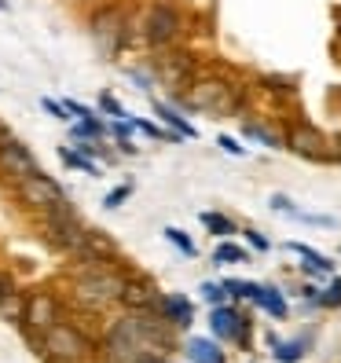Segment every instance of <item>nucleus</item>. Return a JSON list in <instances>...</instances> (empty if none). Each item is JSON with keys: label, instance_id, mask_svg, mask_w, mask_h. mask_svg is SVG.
Wrapping results in <instances>:
<instances>
[{"label": "nucleus", "instance_id": "nucleus-33", "mask_svg": "<svg viewBox=\"0 0 341 363\" xmlns=\"http://www.w3.org/2000/svg\"><path fill=\"white\" fill-rule=\"evenodd\" d=\"M224 294H228L224 283H202V297H206L209 305H220V301H224Z\"/></svg>", "mask_w": 341, "mask_h": 363}, {"label": "nucleus", "instance_id": "nucleus-6", "mask_svg": "<svg viewBox=\"0 0 341 363\" xmlns=\"http://www.w3.org/2000/svg\"><path fill=\"white\" fill-rule=\"evenodd\" d=\"M121 286H125V275H118L114 268H106V264H89V272L74 283V297L84 308H103V305L118 301Z\"/></svg>", "mask_w": 341, "mask_h": 363}, {"label": "nucleus", "instance_id": "nucleus-24", "mask_svg": "<svg viewBox=\"0 0 341 363\" xmlns=\"http://www.w3.org/2000/svg\"><path fill=\"white\" fill-rule=\"evenodd\" d=\"M199 220L213 231V235H235L239 228H235V220L231 217H224V213H213V209H206V213H199Z\"/></svg>", "mask_w": 341, "mask_h": 363}, {"label": "nucleus", "instance_id": "nucleus-30", "mask_svg": "<svg viewBox=\"0 0 341 363\" xmlns=\"http://www.w3.org/2000/svg\"><path fill=\"white\" fill-rule=\"evenodd\" d=\"M275 356H279L283 363L301 359V356H305V341H286V345H279V349H275Z\"/></svg>", "mask_w": 341, "mask_h": 363}, {"label": "nucleus", "instance_id": "nucleus-37", "mask_svg": "<svg viewBox=\"0 0 341 363\" xmlns=\"http://www.w3.org/2000/svg\"><path fill=\"white\" fill-rule=\"evenodd\" d=\"M114 143H118V151H121V155H136V143H129V136H118Z\"/></svg>", "mask_w": 341, "mask_h": 363}, {"label": "nucleus", "instance_id": "nucleus-23", "mask_svg": "<svg viewBox=\"0 0 341 363\" xmlns=\"http://www.w3.org/2000/svg\"><path fill=\"white\" fill-rule=\"evenodd\" d=\"M99 114H106V118H111V121H129L133 114L129 111H125V106H121V99L114 96V92H99Z\"/></svg>", "mask_w": 341, "mask_h": 363}, {"label": "nucleus", "instance_id": "nucleus-27", "mask_svg": "<svg viewBox=\"0 0 341 363\" xmlns=\"http://www.w3.org/2000/svg\"><path fill=\"white\" fill-rule=\"evenodd\" d=\"M162 235H165V239L173 242V246H177L180 253H184V257H195V242H191V239H187V235H184L180 228H165Z\"/></svg>", "mask_w": 341, "mask_h": 363}, {"label": "nucleus", "instance_id": "nucleus-35", "mask_svg": "<svg viewBox=\"0 0 341 363\" xmlns=\"http://www.w3.org/2000/svg\"><path fill=\"white\" fill-rule=\"evenodd\" d=\"M217 143H220V151H228V155H246V147H242V143H235L231 136H220Z\"/></svg>", "mask_w": 341, "mask_h": 363}, {"label": "nucleus", "instance_id": "nucleus-20", "mask_svg": "<svg viewBox=\"0 0 341 363\" xmlns=\"http://www.w3.org/2000/svg\"><path fill=\"white\" fill-rule=\"evenodd\" d=\"M70 136H74V140H103V136H106V125L99 121V114L77 118V121L70 125Z\"/></svg>", "mask_w": 341, "mask_h": 363}, {"label": "nucleus", "instance_id": "nucleus-25", "mask_svg": "<svg viewBox=\"0 0 341 363\" xmlns=\"http://www.w3.org/2000/svg\"><path fill=\"white\" fill-rule=\"evenodd\" d=\"M239 261H250V253L235 242H224V246H217V253H213V264H239Z\"/></svg>", "mask_w": 341, "mask_h": 363}, {"label": "nucleus", "instance_id": "nucleus-28", "mask_svg": "<svg viewBox=\"0 0 341 363\" xmlns=\"http://www.w3.org/2000/svg\"><path fill=\"white\" fill-rule=\"evenodd\" d=\"M40 111H45L48 118H55V121H70V111H67V106H62V99L40 96Z\"/></svg>", "mask_w": 341, "mask_h": 363}, {"label": "nucleus", "instance_id": "nucleus-7", "mask_svg": "<svg viewBox=\"0 0 341 363\" xmlns=\"http://www.w3.org/2000/svg\"><path fill=\"white\" fill-rule=\"evenodd\" d=\"M180 30H184V15H180L177 4H169V0H155V4H147L140 33H143V40L155 52L173 48V40L180 37Z\"/></svg>", "mask_w": 341, "mask_h": 363}, {"label": "nucleus", "instance_id": "nucleus-2", "mask_svg": "<svg viewBox=\"0 0 341 363\" xmlns=\"http://www.w3.org/2000/svg\"><path fill=\"white\" fill-rule=\"evenodd\" d=\"M173 103L187 106V111H202L209 118H231V114H239V106H242L235 84H228L220 77H195L187 92L173 96Z\"/></svg>", "mask_w": 341, "mask_h": 363}, {"label": "nucleus", "instance_id": "nucleus-15", "mask_svg": "<svg viewBox=\"0 0 341 363\" xmlns=\"http://www.w3.org/2000/svg\"><path fill=\"white\" fill-rule=\"evenodd\" d=\"M209 327H213V334L224 337V341H242V337H246V319H242L235 308H224V305L213 308Z\"/></svg>", "mask_w": 341, "mask_h": 363}, {"label": "nucleus", "instance_id": "nucleus-12", "mask_svg": "<svg viewBox=\"0 0 341 363\" xmlns=\"http://www.w3.org/2000/svg\"><path fill=\"white\" fill-rule=\"evenodd\" d=\"M18 319H23L30 330L45 334L52 323H59V297L48 294V290H33L26 301H23V315H18Z\"/></svg>", "mask_w": 341, "mask_h": 363}, {"label": "nucleus", "instance_id": "nucleus-1", "mask_svg": "<svg viewBox=\"0 0 341 363\" xmlns=\"http://www.w3.org/2000/svg\"><path fill=\"white\" fill-rule=\"evenodd\" d=\"M173 349V327L162 312H133L106 334V356L114 363H162Z\"/></svg>", "mask_w": 341, "mask_h": 363}, {"label": "nucleus", "instance_id": "nucleus-9", "mask_svg": "<svg viewBox=\"0 0 341 363\" xmlns=\"http://www.w3.org/2000/svg\"><path fill=\"white\" fill-rule=\"evenodd\" d=\"M151 74H155L158 84H165V89L177 96V92L191 89V81L199 77V67H195V59H191L187 52H165L162 48V55L151 59Z\"/></svg>", "mask_w": 341, "mask_h": 363}, {"label": "nucleus", "instance_id": "nucleus-21", "mask_svg": "<svg viewBox=\"0 0 341 363\" xmlns=\"http://www.w3.org/2000/svg\"><path fill=\"white\" fill-rule=\"evenodd\" d=\"M253 301H257L264 312H272L275 319H283V315H286V301H283V294L275 290V286H257V294H253Z\"/></svg>", "mask_w": 341, "mask_h": 363}, {"label": "nucleus", "instance_id": "nucleus-19", "mask_svg": "<svg viewBox=\"0 0 341 363\" xmlns=\"http://www.w3.org/2000/svg\"><path fill=\"white\" fill-rule=\"evenodd\" d=\"M187 356H191V363H224V352L213 345V341H206V337H191L187 341Z\"/></svg>", "mask_w": 341, "mask_h": 363}, {"label": "nucleus", "instance_id": "nucleus-26", "mask_svg": "<svg viewBox=\"0 0 341 363\" xmlns=\"http://www.w3.org/2000/svg\"><path fill=\"white\" fill-rule=\"evenodd\" d=\"M133 191H136L133 184H118L114 191H106V199H103V206H106V209H118V206H125V202L133 199Z\"/></svg>", "mask_w": 341, "mask_h": 363}, {"label": "nucleus", "instance_id": "nucleus-18", "mask_svg": "<svg viewBox=\"0 0 341 363\" xmlns=\"http://www.w3.org/2000/svg\"><path fill=\"white\" fill-rule=\"evenodd\" d=\"M286 250L297 253V257H305V272H312V275H330V272H334V261L323 257V253H315V250L305 246V242H286Z\"/></svg>", "mask_w": 341, "mask_h": 363}, {"label": "nucleus", "instance_id": "nucleus-38", "mask_svg": "<svg viewBox=\"0 0 341 363\" xmlns=\"http://www.w3.org/2000/svg\"><path fill=\"white\" fill-rule=\"evenodd\" d=\"M8 8H11V4H8V0H0V11H8Z\"/></svg>", "mask_w": 341, "mask_h": 363}, {"label": "nucleus", "instance_id": "nucleus-32", "mask_svg": "<svg viewBox=\"0 0 341 363\" xmlns=\"http://www.w3.org/2000/svg\"><path fill=\"white\" fill-rule=\"evenodd\" d=\"M224 290H228L231 297H253V294H257V283H242V279H228V283H224Z\"/></svg>", "mask_w": 341, "mask_h": 363}, {"label": "nucleus", "instance_id": "nucleus-3", "mask_svg": "<svg viewBox=\"0 0 341 363\" xmlns=\"http://www.w3.org/2000/svg\"><path fill=\"white\" fill-rule=\"evenodd\" d=\"M84 30H89L99 59H118L125 52V40H129V11L121 4H99L89 11Z\"/></svg>", "mask_w": 341, "mask_h": 363}, {"label": "nucleus", "instance_id": "nucleus-22", "mask_svg": "<svg viewBox=\"0 0 341 363\" xmlns=\"http://www.w3.org/2000/svg\"><path fill=\"white\" fill-rule=\"evenodd\" d=\"M59 158L67 162L70 169H77V173H89V177H103V169L96 165V158H84L81 151H74V147H59Z\"/></svg>", "mask_w": 341, "mask_h": 363}, {"label": "nucleus", "instance_id": "nucleus-5", "mask_svg": "<svg viewBox=\"0 0 341 363\" xmlns=\"http://www.w3.org/2000/svg\"><path fill=\"white\" fill-rule=\"evenodd\" d=\"M40 224H45V239L59 250V253H70V257H81L84 250V224L77 220L74 206H55L48 213H40Z\"/></svg>", "mask_w": 341, "mask_h": 363}, {"label": "nucleus", "instance_id": "nucleus-36", "mask_svg": "<svg viewBox=\"0 0 341 363\" xmlns=\"http://www.w3.org/2000/svg\"><path fill=\"white\" fill-rule=\"evenodd\" d=\"M246 239H250V246H253V250H261V253L268 250V239H264L261 231H246Z\"/></svg>", "mask_w": 341, "mask_h": 363}, {"label": "nucleus", "instance_id": "nucleus-4", "mask_svg": "<svg viewBox=\"0 0 341 363\" xmlns=\"http://www.w3.org/2000/svg\"><path fill=\"white\" fill-rule=\"evenodd\" d=\"M40 352H45L48 363H84L92 352V341L84 337L74 323H52L45 334H40Z\"/></svg>", "mask_w": 341, "mask_h": 363}, {"label": "nucleus", "instance_id": "nucleus-29", "mask_svg": "<svg viewBox=\"0 0 341 363\" xmlns=\"http://www.w3.org/2000/svg\"><path fill=\"white\" fill-rule=\"evenodd\" d=\"M242 133H246L250 140L264 143V147H283V143H279V136H275V133H268V129H261V125H242Z\"/></svg>", "mask_w": 341, "mask_h": 363}, {"label": "nucleus", "instance_id": "nucleus-8", "mask_svg": "<svg viewBox=\"0 0 341 363\" xmlns=\"http://www.w3.org/2000/svg\"><path fill=\"white\" fill-rule=\"evenodd\" d=\"M15 199L23 202L26 209H33L37 217H40V213H48V209H55V206H67L70 202L67 187H62L55 177H48L45 169H37V173L18 180L15 184Z\"/></svg>", "mask_w": 341, "mask_h": 363}, {"label": "nucleus", "instance_id": "nucleus-31", "mask_svg": "<svg viewBox=\"0 0 341 363\" xmlns=\"http://www.w3.org/2000/svg\"><path fill=\"white\" fill-rule=\"evenodd\" d=\"M129 81L136 84L140 92H151L155 89V74L151 70H140V67H129Z\"/></svg>", "mask_w": 341, "mask_h": 363}, {"label": "nucleus", "instance_id": "nucleus-34", "mask_svg": "<svg viewBox=\"0 0 341 363\" xmlns=\"http://www.w3.org/2000/svg\"><path fill=\"white\" fill-rule=\"evenodd\" d=\"M319 305H341V279H334L330 286H327V294H319Z\"/></svg>", "mask_w": 341, "mask_h": 363}, {"label": "nucleus", "instance_id": "nucleus-14", "mask_svg": "<svg viewBox=\"0 0 341 363\" xmlns=\"http://www.w3.org/2000/svg\"><path fill=\"white\" fill-rule=\"evenodd\" d=\"M158 312L173 330H187L191 323H195V305H191L184 294H165L158 301Z\"/></svg>", "mask_w": 341, "mask_h": 363}, {"label": "nucleus", "instance_id": "nucleus-11", "mask_svg": "<svg viewBox=\"0 0 341 363\" xmlns=\"http://www.w3.org/2000/svg\"><path fill=\"white\" fill-rule=\"evenodd\" d=\"M37 169H40L37 155L18 136H8L4 143H0V177H4L8 184H18L23 177L37 173Z\"/></svg>", "mask_w": 341, "mask_h": 363}, {"label": "nucleus", "instance_id": "nucleus-13", "mask_svg": "<svg viewBox=\"0 0 341 363\" xmlns=\"http://www.w3.org/2000/svg\"><path fill=\"white\" fill-rule=\"evenodd\" d=\"M118 301H121L125 308H133V312H158L162 294H158L151 283H143V279H125Z\"/></svg>", "mask_w": 341, "mask_h": 363}, {"label": "nucleus", "instance_id": "nucleus-10", "mask_svg": "<svg viewBox=\"0 0 341 363\" xmlns=\"http://www.w3.org/2000/svg\"><path fill=\"white\" fill-rule=\"evenodd\" d=\"M294 155H301L308 162H330V136L327 133H319L312 121H297L294 129L286 133V143Z\"/></svg>", "mask_w": 341, "mask_h": 363}, {"label": "nucleus", "instance_id": "nucleus-17", "mask_svg": "<svg viewBox=\"0 0 341 363\" xmlns=\"http://www.w3.org/2000/svg\"><path fill=\"white\" fill-rule=\"evenodd\" d=\"M0 312H4L8 319L23 315V294H18V286H15V279L8 272H0Z\"/></svg>", "mask_w": 341, "mask_h": 363}, {"label": "nucleus", "instance_id": "nucleus-16", "mask_svg": "<svg viewBox=\"0 0 341 363\" xmlns=\"http://www.w3.org/2000/svg\"><path fill=\"white\" fill-rule=\"evenodd\" d=\"M151 106H155L158 121L165 125L169 133H177V136H184V140H195V136H199V129H195V125H191V121H187V118H184V114L177 111L173 103H162V99H155Z\"/></svg>", "mask_w": 341, "mask_h": 363}]
</instances>
